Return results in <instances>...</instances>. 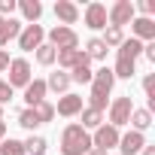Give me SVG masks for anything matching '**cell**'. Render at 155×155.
I'll return each mask as SVG.
<instances>
[{"instance_id": "6da1fadb", "label": "cell", "mask_w": 155, "mask_h": 155, "mask_svg": "<svg viewBox=\"0 0 155 155\" xmlns=\"http://www.w3.org/2000/svg\"><path fill=\"white\" fill-rule=\"evenodd\" d=\"M113 85H116V76H113V67H101L91 73V94H88V107L91 110H107L110 104V94H113Z\"/></svg>"}, {"instance_id": "7a4b0ae2", "label": "cell", "mask_w": 155, "mask_h": 155, "mask_svg": "<svg viewBox=\"0 0 155 155\" xmlns=\"http://www.w3.org/2000/svg\"><path fill=\"white\" fill-rule=\"evenodd\" d=\"M91 152V134L82 125H67L61 131V155H88Z\"/></svg>"}, {"instance_id": "3957f363", "label": "cell", "mask_w": 155, "mask_h": 155, "mask_svg": "<svg viewBox=\"0 0 155 155\" xmlns=\"http://www.w3.org/2000/svg\"><path fill=\"white\" fill-rule=\"evenodd\" d=\"M34 67H31V61L28 58H12L9 61V67H6V73H9V79H6V85L15 91V88H25L31 79H34V73H31Z\"/></svg>"}, {"instance_id": "277c9868", "label": "cell", "mask_w": 155, "mask_h": 155, "mask_svg": "<svg viewBox=\"0 0 155 155\" xmlns=\"http://www.w3.org/2000/svg\"><path fill=\"white\" fill-rule=\"evenodd\" d=\"M46 43L58 52V49H79V34L73 28H64V25H55L49 34H46Z\"/></svg>"}, {"instance_id": "5b68a950", "label": "cell", "mask_w": 155, "mask_h": 155, "mask_svg": "<svg viewBox=\"0 0 155 155\" xmlns=\"http://www.w3.org/2000/svg\"><path fill=\"white\" fill-rule=\"evenodd\" d=\"M134 3L131 0H116V3L107 9V25H113V28H125V25H131L134 21Z\"/></svg>"}, {"instance_id": "8992f818", "label": "cell", "mask_w": 155, "mask_h": 155, "mask_svg": "<svg viewBox=\"0 0 155 155\" xmlns=\"http://www.w3.org/2000/svg\"><path fill=\"white\" fill-rule=\"evenodd\" d=\"M15 40H18V49L21 52H37L46 43V31H43V25H25Z\"/></svg>"}, {"instance_id": "52a82bcc", "label": "cell", "mask_w": 155, "mask_h": 155, "mask_svg": "<svg viewBox=\"0 0 155 155\" xmlns=\"http://www.w3.org/2000/svg\"><path fill=\"white\" fill-rule=\"evenodd\" d=\"M131 113H134V101H131V94H122V97H116V101L110 104V125H113V128H122V125H128Z\"/></svg>"}, {"instance_id": "ba28073f", "label": "cell", "mask_w": 155, "mask_h": 155, "mask_svg": "<svg viewBox=\"0 0 155 155\" xmlns=\"http://www.w3.org/2000/svg\"><path fill=\"white\" fill-rule=\"evenodd\" d=\"M119 137H122V131L104 122V125L94 128V134H91V149H104V152H110L113 146H119Z\"/></svg>"}, {"instance_id": "9c48e42d", "label": "cell", "mask_w": 155, "mask_h": 155, "mask_svg": "<svg viewBox=\"0 0 155 155\" xmlns=\"http://www.w3.org/2000/svg\"><path fill=\"white\" fill-rule=\"evenodd\" d=\"M79 113H82V97H79V94L67 91V94H61V97H58L55 116H64V119H76Z\"/></svg>"}, {"instance_id": "30bf717a", "label": "cell", "mask_w": 155, "mask_h": 155, "mask_svg": "<svg viewBox=\"0 0 155 155\" xmlns=\"http://www.w3.org/2000/svg\"><path fill=\"white\" fill-rule=\"evenodd\" d=\"M82 18H85V28H88V31H104V28H107V6L94 0V3L85 6V15H82Z\"/></svg>"}, {"instance_id": "8fae6325", "label": "cell", "mask_w": 155, "mask_h": 155, "mask_svg": "<svg viewBox=\"0 0 155 155\" xmlns=\"http://www.w3.org/2000/svg\"><path fill=\"white\" fill-rule=\"evenodd\" d=\"M131 37L140 40V43H152V40H155V18L134 15V21H131Z\"/></svg>"}, {"instance_id": "7c38bea8", "label": "cell", "mask_w": 155, "mask_h": 155, "mask_svg": "<svg viewBox=\"0 0 155 155\" xmlns=\"http://www.w3.org/2000/svg\"><path fill=\"white\" fill-rule=\"evenodd\" d=\"M55 18L64 28H70V25L79 21V6H76L73 0H55Z\"/></svg>"}, {"instance_id": "4fadbf2b", "label": "cell", "mask_w": 155, "mask_h": 155, "mask_svg": "<svg viewBox=\"0 0 155 155\" xmlns=\"http://www.w3.org/2000/svg\"><path fill=\"white\" fill-rule=\"evenodd\" d=\"M143 146H146V134H140V131H128V134L119 137V152L122 155H140Z\"/></svg>"}, {"instance_id": "5bb4252c", "label": "cell", "mask_w": 155, "mask_h": 155, "mask_svg": "<svg viewBox=\"0 0 155 155\" xmlns=\"http://www.w3.org/2000/svg\"><path fill=\"white\" fill-rule=\"evenodd\" d=\"M55 61H58V67L67 73V70H73V67L79 64V61H88V55H85L82 49H58Z\"/></svg>"}, {"instance_id": "9a60e30c", "label": "cell", "mask_w": 155, "mask_h": 155, "mask_svg": "<svg viewBox=\"0 0 155 155\" xmlns=\"http://www.w3.org/2000/svg\"><path fill=\"white\" fill-rule=\"evenodd\" d=\"M15 9L21 12V18L28 25H40V15H43V3L40 0H15Z\"/></svg>"}, {"instance_id": "2e32d148", "label": "cell", "mask_w": 155, "mask_h": 155, "mask_svg": "<svg viewBox=\"0 0 155 155\" xmlns=\"http://www.w3.org/2000/svg\"><path fill=\"white\" fill-rule=\"evenodd\" d=\"M46 79H31L28 85H25V104L28 107H37V104H43L46 101Z\"/></svg>"}, {"instance_id": "e0dca14e", "label": "cell", "mask_w": 155, "mask_h": 155, "mask_svg": "<svg viewBox=\"0 0 155 155\" xmlns=\"http://www.w3.org/2000/svg\"><path fill=\"white\" fill-rule=\"evenodd\" d=\"M70 85H73V82H70V76H67L64 70L49 73V79H46V91H55V94H67Z\"/></svg>"}, {"instance_id": "ac0fdd59", "label": "cell", "mask_w": 155, "mask_h": 155, "mask_svg": "<svg viewBox=\"0 0 155 155\" xmlns=\"http://www.w3.org/2000/svg\"><path fill=\"white\" fill-rule=\"evenodd\" d=\"M21 21H15V18H0V49H3L9 40H15L18 34H21Z\"/></svg>"}, {"instance_id": "d6986e66", "label": "cell", "mask_w": 155, "mask_h": 155, "mask_svg": "<svg viewBox=\"0 0 155 155\" xmlns=\"http://www.w3.org/2000/svg\"><path fill=\"white\" fill-rule=\"evenodd\" d=\"M140 55H143V43H140V40H134V37H131V40L125 37V40H122V46H119V55H116V58H125V61H137Z\"/></svg>"}, {"instance_id": "ffe728a7", "label": "cell", "mask_w": 155, "mask_h": 155, "mask_svg": "<svg viewBox=\"0 0 155 155\" xmlns=\"http://www.w3.org/2000/svg\"><path fill=\"white\" fill-rule=\"evenodd\" d=\"M128 125H131V131H146V128H152V113L143 107V110H137L134 107V113H131V119H128Z\"/></svg>"}, {"instance_id": "44dd1931", "label": "cell", "mask_w": 155, "mask_h": 155, "mask_svg": "<svg viewBox=\"0 0 155 155\" xmlns=\"http://www.w3.org/2000/svg\"><path fill=\"white\" fill-rule=\"evenodd\" d=\"M91 73H94V70H91V61H79L73 70H67L70 82H79V85H82V82H88V85H91Z\"/></svg>"}, {"instance_id": "7402d4cb", "label": "cell", "mask_w": 155, "mask_h": 155, "mask_svg": "<svg viewBox=\"0 0 155 155\" xmlns=\"http://www.w3.org/2000/svg\"><path fill=\"white\" fill-rule=\"evenodd\" d=\"M21 143H25V155H46V152H49V140L40 137V134H31V137L21 140Z\"/></svg>"}, {"instance_id": "603a6c76", "label": "cell", "mask_w": 155, "mask_h": 155, "mask_svg": "<svg viewBox=\"0 0 155 155\" xmlns=\"http://www.w3.org/2000/svg\"><path fill=\"white\" fill-rule=\"evenodd\" d=\"M107 46H104V40L101 37H91L88 43H85V55H88V61H107Z\"/></svg>"}, {"instance_id": "cb8c5ba5", "label": "cell", "mask_w": 155, "mask_h": 155, "mask_svg": "<svg viewBox=\"0 0 155 155\" xmlns=\"http://www.w3.org/2000/svg\"><path fill=\"white\" fill-rule=\"evenodd\" d=\"M79 119H82V128H85V131H94V128L104 125V113H101V110H91V107H82Z\"/></svg>"}, {"instance_id": "d4e9b609", "label": "cell", "mask_w": 155, "mask_h": 155, "mask_svg": "<svg viewBox=\"0 0 155 155\" xmlns=\"http://www.w3.org/2000/svg\"><path fill=\"white\" fill-rule=\"evenodd\" d=\"M134 73H137V61L116 58V67H113V76H116V79H131Z\"/></svg>"}, {"instance_id": "484cf974", "label": "cell", "mask_w": 155, "mask_h": 155, "mask_svg": "<svg viewBox=\"0 0 155 155\" xmlns=\"http://www.w3.org/2000/svg\"><path fill=\"white\" fill-rule=\"evenodd\" d=\"M101 40H104V46H107V49H113V46H122V40H125V31H122V28H113V25H107Z\"/></svg>"}, {"instance_id": "4316f807", "label": "cell", "mask_w": 155, "mask_h": 155, "mask_svg": "<svg viewBox=\"0 0 155 155\" xmlns=\"http://www.w3.org/2000/svg\"><path fill=\"white\" fill-rule=\"evenodd\" d=\"M31 110H34V116H37L40 125H46V122L55 119V104H49V101H43V104H37V107H31Z\"/></svg>"}, {"instance_id": "83f0119b", "label": "cell", "mask_w": 155, "mask_h": 155, "mask_svg": "<svg viewBox=\"0 0 155 155\" xmlns=\"http://www.w3.org/2000/svg\"><path fill=\"white\" fill-rule=\"evenodd\" d=\"M0 155H25V143L15 140V137H6L0 143Z\"/></svg>"}, {"instance_id": "f1b7e54d", "label": "cell", "mask_w": 155, "mask_h": 155, "mask_svg": "<svg viewBox=\"0 0 155 155\" xmlns=\"http://www.w3.org/2000/svg\"><path fill=\"white\" fill-rule=\"evenodd\" d=\"M34 55H37V64H43V67H52V64H55V55H58V52H55V49H52L49 43H43V46H40V49H37Z\"/></svg>"}, {"instance_id": "f546056e", "label": "cell", "mask_w": 155, "mask_h": 155, "mask_svg": "<svg viewBox=\"0 0 155 155\" xmlns=\"http://www.w3.org/2000/svg\"><path fill=\"white\" fill-rule=\"evenodd\" d=\"M18 125H21L25 131H31V134L40 128V122H37V116H34V110H31V107H25V110L18 113Z\"/></svg>"}, {"instance_id": "4dcf8cb0", "label": "cell", "mask_w": 155, "mask_h": 155, "mask_svg": "<svg viewBox=\"0 0 155 155\" xmlns=\"http://www.w3.org/2000/svg\"><path fill=\"white\" fill-rule=\"evenodd\" d=\"M143 12V18H152L155 15V0H140V3H134V12Z\"/></svg>"}, {"instance_id": "1f68e13d", "label": "cell", "mask_w": 155, "mask_h": 155, "mask_svg": "<svg viewBox=\"0 0 155 155\" xmlns=\"http://www.w3.org/2000/svg\"><path fill=\"white\" fill-rule=\"evenodd\" d=\"M143 91L149 101H155V73H146V79H143Z\"/></svg>"}, {"instance_id": "d6a6232c", "label": "cell", "mask_w": 155, "mask_h": 155, "mask_svg": "<svg viewBox=\"0 0 155 155\" xmlns=\"http://www.w3.org/2000/svg\"><path fill=\"white\" fill-rule=\"evenodd\" d=\"M15 12V0H0V18H12Z\"/></svg>"}, {"instance_id": "836d02e7", "label": "cell", "mask_w": 155, "mask_h": 155, "mask_svg": "<svg viewBox=\"0 0 155 155\" xmlns=\"http://www.w3.org/2000/svg\"><path fill=\"white\" fill-rule=\"evenodd\" d=\"M12 94H15V91L6 85V79H0V107H3V104H9V101H12Z\"/></svg>"}, {"instance_id": "e575fe53", "label": "cell", "mask_w": 155, "mask_h": 155, "mask_svg": "<svg viewBox=\"0 0 155 155\" xmlns=\"http://www.w3.org/2000/svg\"><path fill=\"white\" fill-rule=\"evenodd\" d=\"M9 61H12V58H9V52H6V49H0V73H6Z\"/></svg>"}, {"instance_id": "d590c367", "label": "cell", "mask_w": 155, "mask_h": 155, "mask_svg": "<svg viewBox=\"0 0 155 155\" xmlns=\"http://www.w3.org/2000/svg\"><path fill=\"white\" fill-rule=\"evenodd\" d=\"M140 155H155V146H149V143H146V146L140 149Z\"/></svg>"}, {"instance_id": "8d00e7d4", "label": "cell", "mask_w": 155, "mask_h": 155, "mask_svg": "<svg viewBox=\"0 0 155 155\" xmlns=\"http://www.w3.org/2000/svg\"><path fill=\"white\" fill-rule=\"evenodd\" d=\"M6 140V122H0V143Z\"/></svg>"}, {"instance_id": "74e56055", "label": "cell", "mask_w": 155, "mask_h": 155, "mask_svg": "<svg viewBox=\"0 0 155 155\" xmlns=\"http://www.w3.org/2000/svg\"><path fill=\"white\" fill-rule=\"evenodd\" d=\"M88 155H110V152H104V149H91Z\"/></svg>"}, {"instance_id": "f35d334b", "label": "cell", "mask_w": 155, "mask_h": 155, "mask_svg": "<svg viewBox=\"0 0 155 155\" xmlns=\"http://www.w3.org/2000/svg\"><path fill=\"white\" fill-rule=\"evenodd\" d=\"M0 122H3V107H0Z\"/></svg>"}]
</instances>
